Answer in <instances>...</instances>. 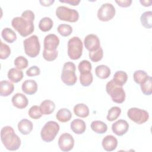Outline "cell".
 Instances as JSON below:
<instances>
[{
    "label": "cell",
    "instance_id": "1",
    "mask_svg": "<svg viewBox=\"0 0 152 152\" xmlns=\"http://www.w3.org/2000/svg\"><path fill=\"white\" fill-rule=\"evenodd\" d=\"M34 14L31 10L24 11L21 17H15L11 21L12 27L22 36L26 37L34 30Z\"/></svg>",
    "mask_w": 152,
    "mask_h": 152
},
{
    "label": "cell",
    "instance_id": "2",
    "mask_svg": "<svg viewBox=\"0 0 152 152\" xmlns=\"http://www.w3.org/2000/svg\"><path fill=\"white\" fill-rule=\"evenodd\" d=\"M1 140L4 147L10 151H15L21 145L20 138L11 126H5L1 129Z\"/></svg>",
    "mask_w": 152,
    "mask_h": 152
},
{
    "label": "cell",
    "instance_id": "3",
    "mask_svg": "<svg viewBox=\"0 0 152 152\" xmlns=\"http://www.w3.org/2000/svg\"><path fill=\"white\" fill-rule=\"evenodd\" d=\"M106 91L115 103H122L125 101L126 95L122 86L116 84L113 80L106 84Z\"/></svg>",
    "mask_w": 152,
    "mask_h": 152
},
{
    "label": "cell",
    "instance_id": "4",
    "mask_svg": "<svg viewBox=\"0 0 152 152\" xmlns=\"http://www.w3.org/2000/svg\"><path fill=\"white\" fill-rule=\"evenodd\" d=\"M75 65L72 62H66L64 64L61 73L62 81L66 86L74 85L77 80L75 74Z\"/></svg>",
    "mask_w": 152,
    "mask_h": 152
},
{
    "label": "cell",
    "instance_id": "5",
    "mask_svg": "<svg viewBox=\"0 0 152 152\" xmlns=\"http://www.w3.org/2000/svg\"><path fill=\"white\" fill-rule=\"evenodd\" d=\"M59 129L60 126L56 122L48 121L45 124L40 131L42 140L46 142L52 141L58 134Z\"/></svg>",
    "mask_w": 152,
    "mask_h": 152
},
{
    "label": "cell",
    "instance_id": "6",
    "mask_svg": "<svg viewBox=\"0 0 152 152\" xmlns=\"http://www.w3.org/2000/svg\"><path fill=\"white\" fill-rule=\"evenodd\" d=\"M68 55L72 60H77L80 58L83 53V44L78 37L74 36L68 42Z\"/></svg>",
    "mask_w": 152,
    "mask_h": 152
},
{
    "label": "cell",
    "instance_id": "7",
    "mask_svg": "<svg viewBox=\"0 0 152 152\" xmlns=\"http://www.w3.org/2000/svg\"><path fill=\"white\" fill-rule=\"evenodd\" d=\"M24 52L30 58L36 57L40 50V45L38 37L32 35L26 39L23 42Z\"/></svg>",
    "mask_w": 152,
    "mask_h": 152
},
{
    "label": "cell",
    "instance_id": "8",
    "mask_svg": "<svg viewBox=\"0 0 152 152\" xmlns=\"http://www.w3.org/2000/svg\"><path fill=\"white\" fill-rule=\"evenodd\" d=\"M56 15L60 20L70 23H75L79 18V13L76 10L65 6H59L56 8Z\"/></svg>",
    "mask_w": 152,
    "mask_h": 152
},
{
    "label": "cell",
    "instance_id": "9",
    "mask_svg": "<svg viewBox=\"0 0 152 152\" xmlns=\"http://www.w3.org/2000/svg\"><path fill=\"white\" fill-rule=\"evenodd\" d=\"M127 116L132 121L138 125L146 122L149 118V114L146 110L137 107L129 109L127 112Z\"/></svg>",
    "mask_w": 152,
    "mask_h": 152
},
{
    "label": "cell",
    "instance_id": "10",
    "mask_svg": "<svg viewBox=\"0 0 152 152\" xmlns=\"http://www.w3.org/2000/svg\"><path fill=\"white\" fill-rule=\"evenodd\" d=\"M115 12V8L112 4L104 3L98 10L97 17L100 21H107L114 17Z\"/></svg>",
    "mask_w": 152,
    "mask_h": 152
},
{
    "label": "cell",
    "instance_id": "11",
    "mask_svg": "<svg viewBox=\"0 0 152 152\" xmlns=\"http://www.w3.org/2000/svg\"><path fill=\"white\" fill-rule=\"evenodd\" d=\"M74 145V139L68 133H64L59 138L58 146L62 151H71Z\"/></svg>",
    "mask_w": 152,
    "mask_h": 152
},
{
    "label": "cell",
    "instance_id": "12",
    "mask_svg": "<svg viewBox=\"0 0 152 152\" xmlns=\"http://www.w3.org/2000/svg\"><path fill=\"white\" fill-rule=\"evenodd\" d=\"M85 48L89 52L95 51L100 47V42L99 37L94 34H89L86 36L84 40Z\"/></svg>",
    "mask_w": 152,
    "mask_h": 152
},
{
    "label": "cell",
    "instance_id": "13",
    "mask_svg": "<svg viewBox=\"0 0 152 152\" xmlns=\"http://www.w3.org/2000/svg\"><path fill=\"white\" fill-rule=\"evenodd\" d=\"M129 129V124L126 121L119 119L112 125L113 132L118 136H122L125 134Z\"/></svg>",
    "mask_w": 152,
    "mask_h": 152
},
{
    "label": "cell",
    "instance_id": "14",
    "mask_svg": "<svg viewBox=\"0 0 152 152\" xmlns=\"http://www.w3.org/2000/svg\"><path fill=\"white\" fill-rule=\"evenodd\" d=\"M59 44V37L54 34H49L46 36L43 41L44 49L48 50H56Z\"/></svg>",
    "mask_w": 152,
    "mask_h": 152
},
{
    "label": "cell",
    "instance_id": "15",
    "mask_svg": "<svg viewBox=\"0 0 152 152\" xmlns=\"http://www.w3.org/2000/svg\"><path fill=\"white\" fill-rule=\"evenodd\" d=\"M102 145L104 150L112 151L117 147L118 140L115 137L112 135H108L103 138Z\"/></svg>",
    "mask_w": 152,
    "mask_h": 152
},
{
    "label": "cell",
    "instance_id": "16",
    "mask_svg": "<svg viewBox=\"0 0 152 152\" xmlns=\"http://www.w3.org/2000/svg\"><path fill=\"white\" fill-rule=\"evenodd\" d=\"M11 102L15 107L21 109L26 108L28 104V100L27 97L21 93L15 94L12 97Z\"/></svg>",
    "mask_w": 152,
    "mask_h": 152
},
{
    "label": "cell",
    "instance_id": "17",
    "mask_svg": "<svg viewBox=\"0 0 152 152\" xmlns=\"http://www.w3.org/2000/svg\"><path fill=\"white\" fill-rule=\"evenodd\" d=\"M21 89L25 94L32 95L35 94L37 90V84L33 80H26L22 84Z\"/></svg>",
    "mask_w": 152,
    "mask_h": 152
},
{
    "label": "cell",
    "instance_id": "18",
    "mask_svg": "<svg viewBox=\"0 0 152 152\" xmlns=\"http://www.w3.org/2000/svg\"><path fill=\"white\" fill-rule=\"evenodd\" d=\"M71 130L76 134L80 135L83 134L86 129L85 122L81 119H75L73 120L70 125Z\"/></svg>",
    "mask_w": 152,
    "mask_h": 152
},
{
    "label": "cell",
    "instance_id": "19",
    "mask_svg": "<svg viewBox=\"0 0 152 152\" xmlns=\"http://www.w3.org/2000/svg\"><path fill=\"white\" fill-rule=\"evenodd\" d=\"M14 84L8 80H2L0 83V95L2 97H7L14 91Z\"/></svg>",
    "mask_w": 152,
    "mask_h": 152
},
{
    "label": "cell",
    "instance_id": "20",
    "mask_svg": "<svg viewBox=\"0 0 152 152\" xmlns=\"http://www.w3.org/2000/svg\"><path fill=\"white\" fill-rule=\"evenodd\" d=\"M19 132L23 135L29 134L33 128L32 122L27 119H21L18 124L17 125Z\"/></svg>",
    "mask_w": 152,
    "mask_h": 152
},
{
    "label": "cell",
    "instance_id": "21",
    "mask_svg": "<svg viewBox=\"0 0 152 152\" xmlns=\"http://www.w3.org/2000/svg\"><path fill=\"white\" fill-rule=\"evenodd\" d=\"M40 109L43 115H50L55 110V104L50 100H45L40 103Z\"/></svg>",
    "mask_w": 152,
    "mask_h": 152
},
{
    "label": "cell",
    "instance_id": "22",
    "mask_svg": "<svg viewBox=\"0 0 152 152\" xmlns=\"http://www.w3.org/2000/svg\"><path fill=\"white\" fill-rule=\"evenodd\" d=\"M7 77L12 83H17L20 82L23 78V72L17 68H11L7 74Z\"/></svg>",
    "mask_w": 152,
    "mask_h": 152
},
{
    "label": "cell",
    "instance_id": "23",
    "mask_svg": "<svg viewBox=\"0 0 152 152\" xmlns=\"http://www.w3.org/2000/svg\"><path fill=\"white\" fill-rule=\"evenodd\" d=\"M74 112L75 115L80 118H86L89 115L88 107L84 103H78L74 107Z\"/></svg>",
    "mask_w": 152,
    "mask_h": 152
},
{
    "label": "cell",
    "instance_id": "24",
    "mask_svg": "<svg viewBox=\"0 0 152 152\" xmlns=\"http://www.w3.org/2000/svg\"><path fill=\"white\" fill-rule=\"evenodd\" d=\"M95 74L96 76L100 79L107 78L110 74V69L105 65H100L96 66L95 69Z\"/></svg>",
    "mask_w": 152,
    "mask_h": 152
},
{
    "label": "cell",
    "instance_id": "25",
    "mask_svg": "<svg viewBox=\"0 0 152 152\" xmlns=\"http://www.w3.org/2000/svg\"><path fill=\"white\" fill-rule=\"evenodd\" d=\"M1 36L3 39L10 43L14 42L17 40V35L10 28H4L1 31Z\"/></svg>",
    "mask_w": 152,
    "mask_h": 152
},
{
    "label": "cell",
    "instance_id": "26",
    "mask_svg": "<svg viewBox=\"0 0 152 152\" xmlns=\"http://www.w3.org/2000/svg\"><path fill=\"white\" fill-rule=\"evenodd\" d=\"M91 129L96 133L103 134L107 130V125L101 121H94L91 124Z\"/></svg>",
    "mask_w": 152,
    "mask_h": 152
},
{
    "label": "cell",
    "instance_id": "27",
    "mask_svg": "<svg viewBox=\"0 0 152 152\" xmlns=\"http://www.w3.org/2000/svg\"><path fill=\"white\" fill-rule=\"evenodd\" d=\"M56 118L61 122H66L71 119L72 113L69 109L62 108L57 112Z\"/></svg>",
    "mask_w": 152,
    "mask_h": 152
},
{
    "label": "cell",
    "instance_id": "28",
    "mask_svg": "<svg viewBox=\"0 0 152 152\" xmlns=\"http://www.w3.org/2000/svg\"><path fill=\"white\" fill-rule=\"evenodd\" d=\"M112 80L116 84L123 86L127 81L128 75L123 71H118L115 73Z\"/></svg>",
    "mask_w": 152,
    "mask_h": 152
},
{
    "label": "cell",
    "instance_id": "29",
    "mask_svg": "<svg viewBox=\"0 0 152 152\" xmlns=\"http://www.w3.org/2000/svg\"><path fill=\"white\" fill-rule=\"evenodd\" d=\"M140 21L143 27L146 28L152 27V12L151 11L143 12L140 17Z\"/></svg>",
    "mask_w": 152,
    "mask_h": 152
},
{
    "label": "cell",
    "instance_id": "30",
    "mask_svg": "<svg viewBox=\"0 0 152 152\" xmlns=\"http://www.w3.org/2000/svg\"><path fill=\"white\" fill-rule=\"evenodd\" d=\"M53 26V22L52 20L48 17H45L42 18L39 24V29L43 31L46 32L51 30Z\"/></svg>",
    "mask_w": 152,
    "mask_h": 152
},
{
    "label": "cell",
    "instance_id": "31",
    "mask_svg": "<svg viewBox=\"0 0 152 152\" xmlns=\"http://www.w3.org/2000/svg\"><path fill=\"white\" fill-rule=\"evenodd\" d=\"M149 77L147 73L143 70H137L134 72L133 78L134 81L138 84H141L144 83Z\"/></svg>",
    "mask_w": 152,
    "mask_h": 152
},
{
    "label": "cell",
    "instance_id": "32",
    "mask_svg": "<svg viewBox=\"0 0 152 152\" xmlns=\"http://www.w3.org/2000/svg\"><path fill=\"white\" fill-rule=\"evenodd\" d=\"M121 109L118 106H113L109 110L106 116L107 120L112 122L116 120L121 115Z\"/></svg>",
    "mask_w": 152,
    "mask_h": 152
},
{
    "label": "cell",
    "instance_id": "33",
    "mask_svg": "<svg viewBox=\"0 0 152 152\" xmlns=\"http://www.w3.org/2000/svg\"><path fill=\"white\" fill-rule=\"evenodd\" d=\"M140 87L142 93L147 96H150L152 93V78L149 76L148 79L142 84H140Z\"/></svg>",
    "mask_w": 152,
    "mask_h": 152
},
{
    "label": "cell",
    "instance_id": "34",
    "mask_svg": "<svg viewBox=\"0 0 152 152\" xmlns=\"http://www.w3.org/2000/svg\"><path fill=\"white\" fill-rule=\"evenodd\" d=\"M78 68L80 74L90 73L92 69L91 64L87 60H83L79 63Z\"/></svg>",
    "mask_w": 152,
    "mask_h": 152
},
{
    "label": "cell",
    "instance_id": "35",
    "mask_svg": "<svg viewBox=\"0 0 152 152\" xmlns=\"http://www.w3.org/2000/svg\"><path fill=\"white\" fill-rule=\"evenodd\" d=\"M58 32L64 37H67L69 36L72 32V28L69 24H59L57 28Z\"/></svg>",
    "mask_w": 152,
    "mask_h": 152
},
{
    "label": "cell",
    "instance_id": "36",
    "mask_svg": "<svg viewBox=\"0 0 152 152\" xmlns=\"http://www.w3.org/2000/svg\"><path fill=\"white\" fill-rule=\"evenodd\" d=\"M14 65L16 68L18 69H23L28 66V60L23 56H19L17 57L14 62Z\"/></svg>",
    "mask_w": 152,
    "mask_h": 152
},
{
    "label": "cell",
    "instance_id": "37",
    "mask_svg": "<svg viewBox=\"0 0 152 152\" xmlns=\"http://www.w3.org/2000/svg\"><path fill=\"white\" fill-rule=\"evenodd\" d=\"M103 56V50L102 48H100L99 49L93 51L89 52V58L92 62H97L101 61Z\"/></svg>",
    "mask_w": 152,
    "mask_h": 152
},
{
    "label": "cell",
    "instance_id": "38",
    "mask_svg": "<svg viewBox=\"0 0 152 152\" xmlns=\"http://www.w3.org/2000/svg\"><path fill=\"white\" fill-rule=\"evenodd\" d=\"M93 77L91 72L84 74H80V82L81 84L84 87L89 86L93 82Z\"/></svg>",
    "mask_w": 152,
    "mask_h": 152
},
{
    "label": "cell",
    "instance_id": "39",
    "mask_svg": "<svg viewBox=\"0 0 152 152\" xmlns=\"http://www.w3.org/2000/svg\"><path fill=\"white\" fill-rule=\"evenodd\" d=\"M28 113L29 116L34 119H38L40 118L43 115L40 110V106L37 105H34L31 106L30 108Z\"/></svg>",
    "mask_w": 152,
    "mask_h": 152
},
{
    "label": "cell",
    "instance_id": "40",
    "mask_svg": "<svg viewBox=\"0 0 152 152\" xmlns=\"http://www.w3.org/2000/svg\"><path fill=\"white\" fill-rule=\"evenodd\" d=\"M11 54V49L8 45L0 42V58L5 59L9 57Z\"/></svg>",
    "mask_w": 152,
    "mask_h": 152
},
{
    "label": "cell",
    "instance_id": "41",
    "mask_svg": "<svg viewBox=\"0 0 152 152\" xmlns=\"http://www.w3.org/2000/svg\"><path fill=\"white\" fill-rule=\"evenodd\" d=\"M58 55V52L56 50H48L44 49L43 51V57L47 61H53L55 60Z\"/></svg>",
    "mask_w": 152,
    "mask_h": 152
},
{
    "label": "cell",
    "instance_id": "42",
    "mask_svg": "<svg viewBox=\"0 0 152 152\" xmlns=\"http://www.w3.org/2000/svg\"><path fill=\"white\" fill-rule=\"evenodd\" d=\"M26 75L28 77H35V76L39 75L40 74V69L38 66L36 65H33L30 67L26 71Z\"/></svg>",
    "mask_w": 152,
    "mask_h": 152
},
{
    "label": "cell",
    "instance_id": "43",
    "mask_svg": "<svg viewBox=\"0 0 152 152\" xmlns=\"http://www.w3.org/2000/svg\"><path fill=\"white\" fill-rule=\"evenodd\" d=\"M115 2L119 6L121 7H124V8H126V7H128L131 5V3H132V1L131 0H122V1H115Z\"/></svg>",
    "mask_w": 152,
    "mask_h": 152
},
{
    "label": "cell",
    "instance_id": "44",
    "mask_svg": "<svg viewBox=\"0 0 152 152\" xmlns=\"http://www.w3.org/2000/svg\"><path fill=\"white\" fill-rule=\"evenodd\" d=\"M59 2L62 3L69 4L72 6H75L79 4V3L80 2V0H62V1L59 0Z\"/></svg>",
    "mask_w": 152,
    "mask_h": 152
},
{
    "label": "cell",
    "instance_id": "45",
    "mask_svg": "<svg viewBox=\"0 0 152 152\" xmlns=\"http://www.w3.org/2000/svg\"><path fill=\"white\" fill-rule=\"evenodd\" d=\"M55 1L54 0H46V1H39V2L41 4L42 6L45 7H49L51 5H52L54 3Z\"/></svg>",
    "mask_w": 152,
    "mask_h": 152
},
{
    "label": "cell",
    "instance_id": "46",
    "mask_svg": "<svg viewBox=\"0 0 152 152\" xmlns=\"http://www.w3.org/2000/svg\"><path fill=\"white\" fill-rule=\"evenodd\" d=\"M140 2L141 4L144 7H150L151 5L152 1H147V0H140Z\"/></svg>",
    "mask_w": 152,
    "mask_h": 152
}]
</instances>
